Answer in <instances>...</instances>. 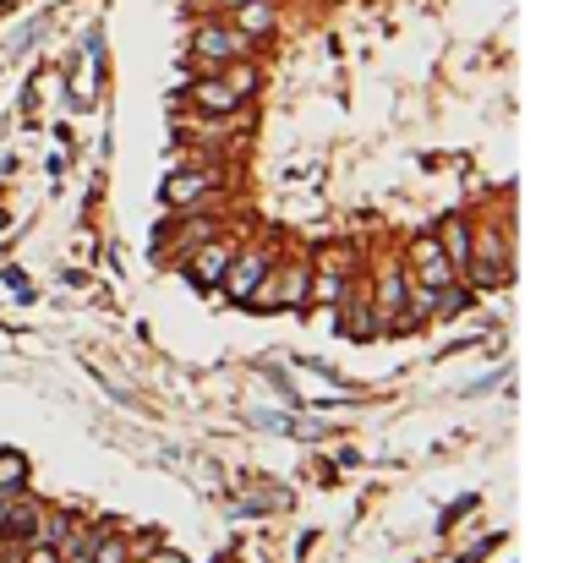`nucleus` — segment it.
I'll use <instances>...</instances> for the list:
<instances>
[{
	"label": "nucleus",
	"mask_w": 574,
	"mask_h": 563,
	"mask_svg": "<svg viewBox=\"0 0 574 563\" xmlns=\"http://www.w3.org/2000/svg\"><path fill=\"white\" fill-rule=\"evenodd\" d=\"M268 268H274V257H268V252H252L246 263H230V274H225L230 296H236V301H246L257 285H263V274H268Z\"/></svg>",
	"instance_id": "f03ea898"
},
{
	"label": "nucleus",
	"mask_w": 574,
	"mask_h": 563,
	"mask_svg": "<svg viewBox=\"0 0 574 563\" xmlns=\"http://www.w3.org/2000/svg\"><path fill=\"white\" fill-rule=\"evenodd\" d=\"M252 421H257V427H268V432H285V410H252Z\"/></svg>",
	"instance_id": "9b49d317"
},
{
	"label": "nucleus",
	"mask_w": 574,
	"mask_h": 563,
	"mask_svg": "<svg viewBox=\"0 0 574 563\" xmlns=\"http://www.w3.org/2000/svg\"><path fill=\"white\" fill-rule=\"evenodd\" d=\"M465 257H476V285H498V279H503V246L492 236L471 241V246H465Z\"/></svg>",
	"instance_id": "20e7f679"
},
{
	"label": "nucleus",
	"mask_w": 574,
	"mask_h": 563,
	"mask_svg": "<svg viewBox=\"0 0 574 563\" xmlns=\"http://www.w3.org/2000/svg\"><path fill=\"white\" fill-rule=\"evenodd\" d=\"M28 482V460L22 454H0V487H22Z\"/></svg>",
	"instance_id": "1a4fd4ad"
},
{
	"label": "nucleus",
	"mask_w": 574,
	"mask_h": 563,
	"mask_svg": "<svg viewBox=\"0 0 574 563\" xmlns=\"http://www.w3.org/2000/svg\"><path fill=\"white\" fill-rule=\"evenodd\" d=\"M6 285L17 290V301H33V296H39V290H28V279H22L17 268H6Z\"/></svg>",
	"instance_id": "ddd939ff"
},
{
	"label": "nucleus",
	"mask_w": 574,
	"mask_h": 563,
	"mask_svg": "<svg viewBox=\"0 0 574 563\" xmlns=\"http://www.w3.org/2000/svg\"><path fill=\"white\" fill-rule=\"evenodd\" d=\"M192 50L203 55V61H230V55H241V33H230V28H197Z\"/></svg>",
	"instance_id": "7ed1b4c3"
},
{
	"label": "nucleus",
	"mask_w": 574,
	"mask_h": 563,
	"mask_svg": "<svg viewBox=\"0 0 574 563\" xmlns=\"http://www.w3.org/2000/svg\"><path fill=\"white\" fill-rule=\"evenodd\" d=\"M28 563H61V558H55V547H39V553H33Z\"/></svg>",
	"instance_id": "2eb2a0df"
},
{
	"label": "nucleus",
	"mask_w": 574,
	"mask_h": 563,
	"mask_svg": "<svg viewBox=\"0 0 574 563\" xmlns=\"http://www.w3.org/2000/svg\"><path fill=\"white\" fill-rule=\"evenodd\" d=\"M148 563H186V558L170 553V547H159V553H148Z\"/></svg>",
	"instance_id": "4468645a"
},
{
	"label": "nucleus",
	"mask_w": 574,
	"mask_h": 563,
	"mask_svg": "<svg viewBox=\"0 0 574 563\" xmlns=\"http://www.w3.org/2000/svg\"><path fill=\"white\" fill-rule=\"evenodd\" d=\"M0 531L28 542V536L39 531V509H33V503H0Z\"/></svg>",
	"instance_id": "423d86ee"
},
{
	"label": "nucleus",
	"mask_w": 574,
	"mask_h": 563,
	"mask_svg": "<svg viewBox=\"0 0 574 563\" xmlns=\"http://www.w3.org/2000/svg\"><path fill=\"white\" fill-rule=\"evenodd\" d=\"M230 263H236V252H230V241H208L197 246V257L186 263V279H192L197 290H219L230 274Z\"/></svg>",
	"instance_id": "f257e3e1"
},
{
	"label": "nucleus",
	"mask_w": 574,
	"mask_h": 563,
	"mask_svg": "<svg viewBox=\"0 0 574 563\" xmlns=\"http://www.w3.org/2000/svg\"><path fill=\"white\" fill-rule=\"evenodd\" d=\"M268 22H274L268 0H246V6H241V39H257V33H268Z\"/></svg>",
	"instance_id": "6e6552de"
},
{
	"label": "nucleus",
	"mask_w": 574,
	"mask_h": 563,
	"mask_svg": "<svg viewBox=\"0 0 574 563\" xmlns=\"http://www.w3.org/2000/svg\"><path fill=\"white\" fill-rule=\"evenodd\" d=\"M192 99L197 104H203V110H236V104H241V93L236 88H230V82H197V88H192Z\"/></svg>",
	"instance_id": "0eeeda50"
},
{
	"label": "nucleus",
	"mask_w": 574,
	"mask_h": 563,
	"mask_svg": "<svg viewBox=\"0 0 574 563\" xmlns=\"http://www.w3.org/2000/svg\"><path fill=\"white\" fill-rule=\"evenodd\" d=\"M88 563H126V547L121 542H99V547H88Z\"/></svg>",
	"instance_id": "9d476101"
},
{
	"label": "nucleus",
	"mask_w": 574,
	"mask_h": 563,
	"mask_svg": "<svg viewBox=\"0 0 574 563\" xmlns=\"http://www.w3.org/2000/svg\"><path fill=\"white\" fill-rule=\"evenodd\" d=\"M449 241H454V257H465V246H471V230H465V219H454V225H449Z\"/></svg>",
	"instance_id": "f8f14e48"
},
{
	"label": "nucleus",
	"mask_w": 574,
	"mask_h": 563,
	"mask_svg": "<svg viewBox=\"0 0 574 563\" xmlns=\"http://www.w3.org/2000/svg\"><path fill=\"white\" fill-rule=\"evenodd\" d=\"M208 186H214V181H208V175H170V181L159 186V197H164V203H170V208H192L197 197L208 192Z\"/></svg>",
	"instance_id": "39448f33"
}]
</instances>
